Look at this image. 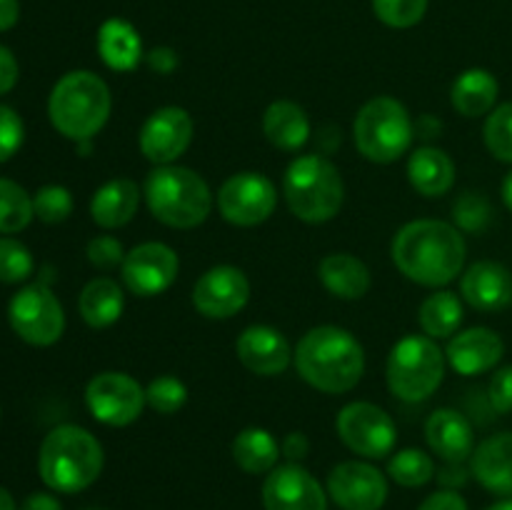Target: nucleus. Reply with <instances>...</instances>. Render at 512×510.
<instances>
[{
  "label": "nucleus",
  "mask_w": 512,
  "mask_h": 510,
  "mask_svg": "<svg viewBox=\"0 0 512 510\" xmlns=\"http://www.w3.org/2000/svg\"><path fill=\"white\" fill-rule=\"evenodd\" d=\"M20 18L18 0H0V33L10 30Z\"/></svg>",
  "instance_id": "nucleus-49"
},
{
  "label": "nucleus",
  "mask_w": 512,
  "mask_h": 510,
  "mask_svg": "<svg viewBox=\"0 0 512 510\" xmlns=\"http://www.w3.org/2000/svg\"><path fill=\"white\" fill-rule=\"evenodd\" d=\"M98 55L115 73H130L143 63V38L125 18H108L98 28Z\"/></svg>",
  "instance_id": "nucleus-24"
},
{
  "label": "nucleus",
  "mask_w": 512,
  "mask_h": 510,
  "mask_svg": "<svg viewBox=\"0 0 512 510\" xmlns=\"http://www.w3.org/2000/svg\"><path fill=\"white\" fill-rule=\"evenodd\" d=\"M145 400L160 415H173L188 403V388L175 375H158L145 388Z\"/></svg>",
  "instance_id": "nucleus-36"
},
{
  "label": "nucleus",
  "mask_w": 512,
  "mask_h": 510,
  "mask_svg": "<svg viewBox=\"0 0 512 510\" xmlns=\"http://www.w3.org/2000/svg\"><path fill=\"white\" fill-rule=\"evenodd\" d=\"M500 83L490 70L470 68L455 78L450 88V103L463 118H483L498 105Z\"/></svg>",
  "instance_id": "nucleus-28"
},
{
  "label": "nucleus",
  "mask_w": 512,
  "mask_h": 510,
  "mask_svg": "<svg viewBox=\"0 0 512 510\" xmlns=\"http://www.w3.org/2000/svg\"><path fill=\"white\" fill-rule=\"evenodd\" d=\"M455 228L463 233H483L493 220V208L488 200L478 193H465L453 205Z\"/></svg>",
  "instance_id": "nucleus-38"
},
{
  "label": "nucleus",
  "mask_w": 512,
  "mask_h": 510,
  "mask_svg": "<svg viewBox=\"0 0 512 510\" xmlns=\"http://www.w3.org/2000/svg\"><path fill=\"white\" fill-rule=\"evenodd\" d=\"M293 363L310 388L328 395H343L363 380L365 350L350 330L338 325H318L298 340Z\"/></svg>",
  "instance_id": "nucleus-2"
},
{
  "label": "nucleus",
  "mask_w": 512,
  "mask_h": 510,
  "mask_svg": "<svg viewBox=\"0 0 512 510\" xmlns=\"http://www.w3.org/2000/svg\"><path fill=\"white\" fill-rule=\"evenodd\" d=\"M445 353L438 340L428 335H405L390 348L388 378L390 393L405 403H423L443 385Z\"/></svg>",
  "instance_id": "nucleus-8"
},
{
  "label": "nucleus",
  "mask_w": 512,
  "mask_h": 510,
  "mask_svg": "<svg viewBox=\"0 0 512 510\" xmlns=\"http://www.w3.org/2000/svg\"><path fill=\"white\" fill-rule=\"evenodd\" d=\"M265 510H328V493L300 463L275 465L263 483Z\"/></svg>",
  "instance_id": "nucleus-17"
},
{
  "label": "nucleus",
  "mask_w": 512,
  "mask_h": 510,
  "mask_svg": "<svg viewBox=\"0 0 512 510\" xmlns=\"http://www.w3.org/2000/svg\"><path fill=\"white\" fill-rule=\"evenodd\" d=\"M8 320L20 340L38 348H48L63 338V305L45 283L25 285L18 290L8 305Z\"/></svg>",
  "instance_id": "nucleus-9"
},
{
  "label": "nucleus",
  "mask_w": 512,
  "mask_h": 510,
  "mask_svg": "<svg viewBox=\"0 0 512 510\" xmlns=\"http://www.w3.org/2000/svg\"><path fill=\"white\" fill-rule=\"evenodd\" d=\"M235 353L250 373L263 378L285 373L293 363V348L288 338L273 325H248L235 340Z\"/></svg>",
  "instance_id": "nucleus-18"
},
{
  "label": "nucleus",
  "mask_w": 512,
  "mask_h": 510,
  "mask_svg": "<svg viewBox=\"0 0 512 510\" xmlns=\"http://www.w3.org/2000/svg\"><path fill=\"white\" fill-rule=\"evenodd\" d=\"M388 475L403 488H423L435 478V460L420 448H405L393 453Z\"/></svg>",
  "instance_id": "nucleus-33"
},
{
  "label": "nucleus",
  "mask_w": 512,
  "mask_h": 510,
  "mask_svg": "<svg viewBox=\"0 0 512 510\" xmlns=\"http://www.w3.org/2000/svg\"><path fill=\"white\" fill-rule=\"evenodd\" d=\"M178 273V253L168 243H158V240L135 245L120 265L125 288L140 298H155V295L165 293L178 280Z\"/></svg>",
  "instance_id": "nucleus-13"
},
{
  "label": "nucleus",
  "mask_w": 512,
  "mask_h": 510,
  "mask_svg": "<svg viewBox=\"0 0 512 510\" xmlns=\"http://www.w3.org/2000/svg\"><path fill=\"white\" fill-rule=\"evenodd\" d=\"M25 140L23 118L8 105H0V163L13 158Z\"/></svg>",
  "instance_id": "nucleus-40"
},
{
  "label": "nucleus",
  "mask_w": 512,
  "mask_h": 510,
  "mask_svg": "<svg viewBox=\"0 0 512 510\" xmlns=\"http://www.w3.org/2000/svg\"><path fill=\"white\" fill-rule=\"evenodd\" d=\"M88 260L93 268L98 270H115L123 265L125 260V248L123 243H120L118 238H113V235H98V238H93L88 243Z\"/></svg>",
  "instance_id": "nucleus-41"
},
{
  "label": "nucleus",
  "mask_w": 512,
  "mask_h": 510,
  "mask_svg": "<svg viewBox=\"0 0 512 510\" xmlns=\"http://www.w3.org/2000/svg\"><path fill=\"white\" fill-rule=\"evenodd\" d=\"M468 475H470V468L465 470L463 463H445V470L443 473H438V478L440 483L445 485V490H458L468 483Z\"/></svg>",
  "instance_id": "nucleus-47"
},
{
  "label": "nucleus",
  "mask_w": 512,
  "mask_h": 510,
  "mask_svg": "<svg viewBox=\"0 0 512 510\" xmlns=\"http://www.w3.org/2000/svg\"><path fill=\"white\" fill-rule=\"evenodd\" d=\"M283 195L290 213L303 223H328L343 208V175L323 155H298L283 175Z\"/></svg>",
  "instance_id": "nucleus-6"
},
{
  "label": "nucleus",
  "mask_w": 512,
  "mask_h": 510,
  "mask_svg": "<svg viewBox=\"0 0 512 510\" xmlns=\"http://www.w3.org/2000/svg\"><path fill=\"white\" fill-rule=\"evenodd\" d=\"M78 310L90 328H110L125 310L123 288L113 278H93L80 290Z\"/></svg>",
  "instance_id": "nucleus-29"
},
{
  "label": "nucleus",
  "mask_w": 512,
  "mask_h": 510,
  "mask_svg": "<svg viewBox=\"0 0 512 510\" xmlns=\"http://www.w3.org/2000/svg\"><path fill=\"white\" fill-rule=\"evenodd\" d=\"M33 210L35 218L43 223L55 225L63 223L73 213V195L63 185H43L38 193L33 195Z\"/></svg>",
  "instance_id": "nucleus-37"
},
{
  "label": "nucleus",
  "mask_w": 512,
  "mask_h": 510,
  "mask_svg": "<svg viewBox=\"0 0 512 510\" xmlns=\"http://www.w3.org/2000/svg\"><path fill=\"white\" fill-rule=\"evenodd\" d=\"M488 400L495 413H512V365H503L488 383Z\"/></svg>",
  "instance_id": "nucleus-42"
},
{
  "label": "nucleus",
  "mask_w": 512,
  "mask_h": 510,
  "mask_svg": "<svg viewBox=\"0 0 512 510\" xmlns=\"http://www.w3.org/2000/svg\"><path fill=\"white\" fill-rule=\"evenodd\" d=\"M390 255L400 273L425 288H443L463 275L468 243L463 230L435 218L410 220L395 233Z\"/></svg>",
  "instance_id": "nucleus-1"
},
{
  "label": "nucleus",
  "mask_w": 512,
  "mask_h": 510,
  "mask_svg": "<svg viewBox=\"0 0 512 510\" xmlns=\"http://www.w3.org/2000/svg\"><path fill=\"white\" fill-rule=\"evenodd\" d=\"M113 110V95L108 83L93 70H70L48 100V115L53 128L65 138L83 143L93 140L105 128Z\"/></svg>",
  "instance_id": "nucleus-4"
},
{
  "label": "nucleus",
  "mask_w": 512,
  "mask_h": 510,
  "mask_svg": "<svg viewBox=\"0 0 512 510\" xmlns=\"http://www.w3.org/2000/svg\"><path fill=\"white\" fill-rule=\"evenodd\" d=\"M250 300V280L235 265H215L193 285V305L203 318L228 320Z\"/></svg>",
  "instance_id": "nucleus-15"
},
{
  "label": "nucleus",
  "mask_w": 512,
  "mask_h": 510,
  "mask_svg": "<svg viewBox=\"0 0 512 510\" xmlns=\"http://www.w3.org/2000/svg\"><path fill=\"white\" fill-rule=\"evenodd\" d=\"M278 208V190L275 183L263 173H235L220 185L218 210L230 225L255 228L265 223Z\"/></svg>",
  "instance_id": "nucleus-12"
},
{
  "label": "nucleus",
  "mask_w": 512,
  "mask_h": 510,
  "mask_svg": "<svg viewBox=\"0 0 512 510\" xmlns=\"http://www.w3.org/2000/svg\"><path fill=\"white\" fill-rule=\"evenodd\" d=\"M0 510H18V505H15L13 495L8 493V490L0 485Z\"/></svg>",
  "instance_id": "nucleus-51"
},
{
  "label": "nucleus",
  "mask_w": 512,
  "mask_h": 510,
  "mask_svg": "<svg viewBox=\"0 0 512 510\" xmlns=\"http://www.w3.org/2000/svg\"><path fill=\"white\" fill-rule=\"evenodd\" d=\"M145 63L153 73L170 75L175 68H178V53L168 45H160V48H153L148 55H145Z\"/></svg>",
  "instance_id": "nucleus-44"
},
{
  "label": "nucleus",
  "mask_w": 512,
  "mask_h": 510,
  "mask_svg": "<svg viewBox=\"0 0 512 510\" xmlns=\"http://www.w3.org/2000/svg\"><path fill=\"white\" fill-rule=\"evenodd\" d=\"M373 13L388 28L408 30L425 18L428 0H373Z\"/></svg>",
  "instance_id": "nucleus-35"
},
{
  "label": "nucleus",
  "mask_w": 512,
  "mask_h": 510,
  "mask_svg": "<svg viewBox=\"0 0 512 510\" xmlns=\"http://www.w3.org/2000/svg\"><path fill=\"white\" fill-rule=\"evenodd\" d=\"M418 510H468V503L458 490H438V493L428 495Z\"/></svg>",
  "instance_id": "nucleus-43"
},
{
  "label": "nucleus",
  "mask_w": 512,
  "mask_h": 510,
  "mask_svg": "<svg viewBox=\"0 0 512 510\" xmlns=\"http://www.w3.org/2000/svg\"><path fill=\"white\" fill-rule=\"evenodd\" d=\"M335 430L355 455H363L368 460L393 455L395 443H398L395 420L390 418L388 410L368 400H355L345 405L335 420Z\"/></svg>",
  "instance_id": "nucleus-10"
},
{
  "label": "nucleus",
  "mask_w": 512,
  "mask_h": 510,
  "mask_svg": "<svg viewBox=\"0 0 512 510\" xmlns=\"http://www.w3.org/2000/svg\"><path fill=\"white\" fill-rule=\"evenodd\" d=\"M418 323L428 338L450 340L463 325V300L453 290H435L420 303Z\"/></svg>",
  "instance_id": "nucleus-31"
},
{
  "label": "nucleus",
  "mask_w": 512,
  "mask_h": 510,
  "mask_svg": "<svg viewBox=\"0 0 512 510\" xmlns=\"http://www.w3.org/2000/svg\"><path fill=\"white\" fill-rule=\"evenodd\" d=\"M20 510H63L60 500L50 493H33L23 500Z\"/></svg>",
  "instance_id": "nucleus-48"
},
{
  "label": "nucleus",
  "mask_w": 512,
  "mask_h": 510,
  "mask_svg": "<svg viewBox=\"0 0 512 510\" xmlns=\"http://www.w3.org/2000/svg\"><path fill=\"white\" fill-rule=\"evenodd\" d=\"M33 273V255L20 240L0 238V283H23Z\"/></svg>",
  "instance_id": "nucleus-39"
},
{
  "label": "nucleus",
  "mask_w": 512,
  "mask_h": 510,
  "mask_svg": "<svg viewBox=\"0 0 512 510\" xmlns=\"http://www.w3.org/2000/svg\"><path fill=\"white\" fill-rule=\"evenodd\" d=\"M280 453H283V458H288L290 463H300V460H305V455L310 453V440L305 433H288L285 435V440L280 443Z\"/></svg>",
  "instance_id": "nucleus-46"
},
{
  "label": "nucleus",
  "mask_w": 512,
  "mask_h": 510,
  "mask_svg": "<svg viewBox=\"0 0 512 510\" xmlns=\"http://www.w3.org/2000/svg\"><path fill=\"white\" fill-rule=\"evenodd\" d=\"M500 195H503V203L508 205V210H512V170L508 175H505L503 188H500Z\"/></svg>",
  "instance_id": "nucleus-50"
},
{
  "label": "nucleus",
  "mask_w": 512,
  "mask_h": 510,
  "mask_svg": "<svg viewBox=\"0 0 512 510\" xmlns=\"http://www.w3.org/2000/svg\"><path fill=\"white\" fill-rule=\"evenodd\" d=\"M425 440L430 450L445 463H465L475 450V430L463 413L438 408L425 423Z\"/></svg>",
  "instance_id": "nucleus-22"
},
{
  "label": "nucleus",
  "mask_w": 512,
  "mask_h": 510,
  "mask_svg": "<svg viewBox=\"0 0 512 510\" xmlns=\"http://www.w3.org/2000/svg\"><path fill=\"white\" fill-rule=\"evenodd\" d=\"M33 218V198L28 195V190L15 180L0 178V233H20V230L28 228Z\"/></svg>",
  "instance_id": "nucleus-32"
},
{
  "label": "nucleus",
  "mask_w": 512,
  "mask_h": 510,
  "mask_svg": "<svg viewBox=\"0 0 512 510\" xmlns=\"http://www.w3.org/2000/svg\"><path fill=\"white\" fill-rule=\"evenodd\" d=\"M470 475L488 493L512 498V433H498L475 445L470 455Z\"/></svg>",
  "instance_id": "nucleus-21"
},
{
  "label": "nucleus",
  "mask_w": 512,
  "mask_h": 510,
  "mask_svg": "<svg viewBox=\"0 0 512 510\" xmlns=\"http://www.w3.org/2000/svg\"><path fill=\"white\" fill-rule=\"evenodd\" d=\"M328 495L343 510H380L388 500V480L365 460H345L330 470Z\"/></svg>",
  "instance_id": "nucleus-16"
},
{
  "label": "nucleus",
  "mask_w": 512,
  "mask_h": 510,
  "mask_svg": "<svg viewBox=\"0 0 512 510\" xmlns=\"http://www.w3.org/2000/svg\"><path fill=\"white\" fill-rule=\"evenodd\" d=\"M195 125L185 108L165 105L148 115L138 135L140 153L153 165H173L193 143Z\"/></svg>",
  "instance_id": "nucleus-14"
},
{
  "label": "nucleus",
  "mask_w": 512,
  "mask_h": 510,
  "mask_svg": "<svg viewBox=\"0 0 512 510\" xmlns=\"http://www.w3.org/2000/svg\"><path fill=\"white\" fill-rule=\"evenodd\" d=\"M408 180L423 198H443L455 185L453 158L435 145H423L410 153Z\"/></svg>",
  "instance_id": "nucleus-25"
},
{
  "label": "nucleus",
  "mask_w": 512,
  "mask_h": 510,
  "mask_svg": "<svg viewBox=\"0 0 512 510\" xmlns=\"http://www.w3.org/2000/svg\"><path fill=\"white\" fill-rule=\"evenodd\" d=\"M145 203L155 220L175 230L198 228L213 210V190L185 165H155L145 178Z\"/></svg>",
  "instance_id": "nucleus-5"
},
{
  "label": "nucleus",
  "mask_w": 512,
  "mask_h": 510,
  "mask_svg": "<svg viewBox=\"0 0 512 510\" xmlns=\"http://www.w3.org/2000/svg\"><path fill=\"white\" fill-rule=\"evenodd\" d=\"M140 208V188L130 178H113L100 185L90 200V218L105 230L128 225Z\"/></svg>",
  "instance_id": "nucleus-23"
},
{
  "label": "nucleus",
  "mask_w": 512,
  "mask_h": 510,
  "mask_svg": "<svg viewBox=\"0 0 512 510\" xmlns=\"http://www.w3.org/2000/svg\"><path fill=\"white\" fill-rule=\"evenodd\" d=\"M485 148L495 160L512 165V100L495 105L483 125Z\"/></svg>",
  "instance_id": "nucleus-34"
},
{
  "label": "nucleus",
  "mask_w": 512,
  "mask_h": 510,
  "mask_svg": "<svg viewBox=\"0 0 512 510\" xmlns=\"http://www.w3.org/2000/svg\"><path fill=\"white\" fill-rule=\"evenodd\" d=\"M310 118L303 105L293 100H275L263 113V133L273 148L295 153L310 140Z\"/></svg>",
  "instance_id": "nucleus-26"
},
{
  "label": "nucleus",
  "mask_w": 512,
  "mask_h": 510,
  "mask_svg": "<svg viewBox=\"0 0 512 510\" xmlns=\"http://www.w3.org/2000/svg\"><path fill=\"white\" fill-rule=\"evenodd\" d=\"M485 510H512V498L498 500V503H493L490 508H485Z\"/></svg>",
  "instance_id": "nucleus-52"
},
{
  "label": "nucleus",
  "mask_w": 512,
  "mask_h": 510,
  "mask_svg": "<svg viewBox=\"0 0 512 510\" xmlns=\"http://www.w3.org/2000/svg\"><path fill=\"white\" fill-rule=\"evenodd\" d=\"M103 463L100 440L80 425H58L40 443V478L55 493L73 495L90 488L103 473Z\"/></svg>",
  "instance_id": "nucleus-3"
},
{
  "label": "nucleus",
  "mask_w": 512,
  "mask_h": 510,
  "mask_svg": "<svg viewBox=\"0 0 512 510\" xmlns=\"http://www.w3.org/2000/svg\"><path fill=\"white\" fill-rule=\"evenodd\" d=\"M505 355V343L500 338L498 330L478 328L460 330L450 338L448 350H445V358H448L450 368L460 375H483L488 370H493L495 365L503 360Z\"/></svg>",
  "instance_id": "nucleus-20"
},
{
  "label": "nucleus",
  "mask_w": 512,
  "mask_h": 510,
  "mask_svg": "<svg viewBox=\"0 0 512 510\" xmlns=\"http://www.w3.org/2000/svg\"><path fill=\"white\" fill-rule=\"evenodd\" d=\"M18 83V60L5 45H0V95L10 93Z\"/></svg>",
  "instance_id": "nucleus-45"
},
{
  "label": "nucleus",
  "mask_w": 512,
  "mask_h": 510,
  "mask_svg": "<svg viewBox=\"0 0 512 510\" xmlns=\"http://www.w3.org/2000/svg\"><path fill=\"white\" fill-rule=\"evenodd\" d=\"M318 278L330 295L340 300H360L368 295L370 270L360 258L350 253H328L318 265Z\"/></svg>",
  "instance_id": "nucleus-27"
},
{
  "label": "nucleus",
  "mask_w": 512,
  "mask_h": 510,
  "mask_svg": "<svg viewBox=\"0 0 512 510\" xmlns=\"http://www.w3.org/2000/svg\"><path fill=\"white\" fill-rule=\"evenodd\" d=\"M85 405L98 423L125 428L143 415L145 388L123 370H105L85 385Z\"/></svg>",
  "instance_id": "nucleus-11"
},
{
  "label": "nucleus",
  "mask_w": 512,
  "mask_h": 510,
  "mask_svg": "<svg viewBox=\"0 0 512 510\" xmlns=\"http://www.w3.org/2000/svg\"><path fill=\"white\" fill-rule=\"evenodd\" d=\"M280 455V443L265 428H245L233 440V460L250 475H268Z\"/></svg>",
  "instance_id": "nucleus-30"
},
{
  "label": "nucleus",
  "mask_w": 512,
  "mask_h": 510,
  "mask_svg": "<svg viewBox=\"0 0 512 510\" xmlns=\"http://www.w3.org/2000/svg\"><path fill=\"white\" fill-rule=\"evenodd\" d=\"M460 295L480 313H498L512 305V270L498 260H478L460 278Z\"/></svg>",
  "instance_id": "nucleus-19"
},
{
  "label": "nucleus",
  "mask_w": 512,
  "mask_h": 510,
  "mask_svg": "<svg viewBox=\"0 0 512 510\" xmlns=\"http://www.w3.org/2000/svg\"><path fill=\"white\" fill-rule=\"evenodd\" d=\"M413 138L415 123L408 108L390 95L368 100L353 120L355 148L370 163H395L408 153Z\"/></svg>",
  "instance_id": "nucleus-7"
}]
</instances>
